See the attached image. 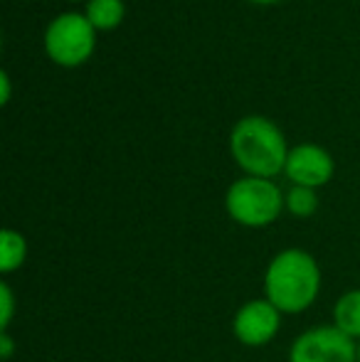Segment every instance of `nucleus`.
Returning a JSON list of instances; mask_svg holds the SVG:
<instances>
[{
    "label": "nucleus",
    "mask_w": 360,
    "mask_h": 362,
    "mask_svg": "<svg viewBox=\"0 0 360 362\" xmlns=\"http://www.w3.org/2000/svg\"><path fill=\"white\" fill-rule=\"evenodd\" d=\"M15 315V296L8 281L0 284V330H8Z\"/></svg>",
    "instance_id": "obj_12"
},
{
    "label": "nucleus",
    "mask_w": 360,
    "mask_h": 362,
    "mask_svg": "<svg viewBox=\"0 0 360 362\" xmlns=\"http://www.w3.org/2000/svg\"><path fill=\"white\" fill-rule=\"evenodd\" d=\"M28 262V239L18 229H3L0 234V274L8 276L25 267Z\"/></svg>",
    "instance_id": "obj_9"
},
{
    "label": "nucleus",
    "mask_w": 360,
    "mask_h": 362,
    "mask_svg": "<svg viewBox=\"0 0 360 362\" xmlns=\"http://www.w3.org/2000/svg\"><path fill=\"white\" fill-rule=\"evenodd\" d=\"M333 325L360 343V288H351L333 305Z\"/></svg>",
    "instance_id": "obj_8"
},
{
    "label": "nucleus",
    "mask_w": 360,
    "mask_h": 362,
    "mask_svg": "<svg viewBox=\"0 0 360 362\" xmlns=\"http://www.w3.org/2000/svg\"><path fill=\"white\" fill-rule=\"evenodd\" d=\"M284 173L291 180V185L318 190L326 182H331L333 173H336V163L326 148L316 144H301L289 151Z\"/></svg>",
    "instance_id": "obj_7"
},
{
    "label": "nucleus",
    "mask_w": 360,
    "mask_h": 362,
    "mask_svg": "<svg viewBox=\"0 0 360 362\" xmlns=\"http://www.w3.org/2000/svg\"><path fill=\"white\" fill-rule=\"evenodd\" d=\"M225 210L242 227L262 229L277 222L286 205H284V192L277 187V182L267 177L245 175L227 187Z\"/></svg>",
    "instance_id": "obj_3"
},
{
    "label": "nucleus",
    "mask_w": 360,
    "mask_h": 362,
    "mask_svg": "<svg viewBox=\"0 0 360 362\" xmlns=\"http://www.w3.org/2000/svg\"><path fill=\"white\" fill-rule=\"evenodd\" d=\"M84 15L96 30H111L124 20V3L121 0H89Z\"/></svg>",
    "instance_id": "obj_10"
},
{
    "label": "nucleus",
    "mask_w": 360,
    "mask_h": 362,
    "mask_svg": "<svg viewBox=\"0 0 360 362\" xmlns=\"http://www.w3.org/2000/svg\"><path fill=\"white\" fill-rule=\"evenodd\" d=\"M13 348H15V343H13V338H10V333L8 330H0V358L3 360L13 358Z\"/></svg>",
    "instance_id": "obj_13"
},
{
    "label": "nucleus",
    "mask_w": 360,
    "mask_h": 362,
    "mask_svg": "<svg viewBox=\"0 0 360 362\" xmlns=\"http://www.w3.org/2000/svg\"><path fill=\"white\" fill-rule=\"evenodd\" d=\"M358 362H360V343H358Z\"/></svg>",
    "instance_id": "obj_16"
},
{
    "label": "nucleus",
    "mask_w": 360,
    "mask_h": 362,
    "mask_svg": "<svg viewBox=\"0 0 360 362\" xmlns=\"http://www.w3.org/2000/svg\"><path fill=\"white\" fill-rule=\"evenodd\" d=\"M321 267L306 249L289 247L274 254L265 272V298L284 315H298L321 293Z\"/></svg>",
    "instance_id": "obj_1"
},
{
    "label": "nucleus",
    "mask_w": 360,
    "mask_h": 362,
    "mask_svg": "<svg viewBox=\"0 0 360 362\" xmlns=\"http://www.w3.org/2000/svg\"><path fill=\"white\" fill-rule=\"evenodd\" d=\"M289 362H358V343L336 325H313L289 348Z\"/></svg>",
    "instance_id": "obj_5"
},
{
    "label": "nucleus",
    "mask_w": 360,
    "mask_h": 362,
    "mask_svg": "<svg viewBox=\"0 0 360 362\" xmlns=\"http://www.w3.org/2000/svg\"><path fill=\"white\" fill-rule=\"evenodd\" d=\"M284 205H286V212H291L294 217L306 219L318 210V195L311 187L291 185L284 192Z\"/></svg>",
    "instance_id": "obj_11"
},
{
    "label": "nucleus",
    "mask_w": 360,
    "mask_h": 362,
    "mask_svg": "<svg viewBox=\"0 0 360 362\" xmlns=\"http://www.w3.org/2000/svg\"><path fill=\"white\" fill-rule=\"evenodd\" d=\"M252 3H260V5H269V3H277V0H252Z\"/></svg>",
    "instance_id": "obj_15"
},
{
    "label": "nucleus",
    "mask_w": 360,
    "mask_h": 362,
    "mask_svg": "<svg viewBox=\"0 0 360 362\" xmlns=\"http://www.w3.org/2000/svg\"><path fill=\"white\" fill-rule=\"evenodd\" d=\"M281 310L267 298H252L237 308L232 333L245 348H265L281 330Z\"/></svg>",
    "instance_id": "obj_6"
},
{
    "label": "nucleus",
    "mask_w": 360,
    "mask_h": 362,
    "mask_svg": "<svg viewBox=\"0 0 360 362\" xmlns=\"http://www.w3.org/2000/svg\"><path fill=\"white\" fill-rule=\"evenodd\" d=\"M289 151L291 148L286 146L279 126L265 116H245L230 134L232 158L252 177L272 180L277 173H284Z\"/></svg>",
    "instance_id": "obj_2"
},
{
    "label": "nucleus",
    "mask_w": 360,
    "mask_h": 362,
    "mask_svg": "<svg viewBox=\"0 0 360 362\" xmlns=\"http://www.w3.org/2000/svg\"><path fill=\"white\" fill-rule=\"evenodd\" d=\"M0 81H3V94H0V104H8V101H10V76H8V72H0Z\"/></svg>",
    "instance_id": "obj_14"
},
{
    "label": "nucleus",
    "mask_w": 360,
    "mask_h": 362,
    "mask_svg": "<svg viewBox=\"0 0 360 362\" xmlns=\"http://www.w3.org/2000/svg\"><path fill=\"white\" fill-rule=\"evenodd\" d=\"M96 47V28L87 15L64 13L50 23L45 33V49L59 67H79L91 57Z\"/></svg>",
    "instance_id": "obj_4"
}]
</instances>
